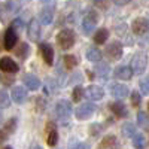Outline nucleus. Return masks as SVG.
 <instances>
[{"label":"nucleus","instance_id":"nucleus-20","mask_svg":"<svg viewBox=\"0 0 149 149\" xmlns=\"http://www.w3.org/2000/svg\"><path fill=\"white\" fill-rule=\"evenodd\" d=\"M118 148V140L115 136H106V137H103L102 143H100V149H116Z\"/></svg>","mask_w":149,"mask_h":149},{"label":"nucleus","instance_id":"nucleus-39","mask_svg":"<svg viewBox=\"0 0 149 149\" xmlns=\"http://www.w3.org/2000/svg\"><path fill=\"white\" fill-rule=\"evenodd\" d=\"M131 0H113V3L118 5V6H124V5H128Z\"/></svg>","mask_w":149,"mask_h":149},{"label":"nucleus","instance_id":"nucleus-3","mask_svg":"<svg viewBox=\"0 0 149 149\" xmlns=\"http://www.w3.org/2000/svg\"><path fill=\"white\" fill-rule=\"evenodd\" d=\"M57 43L60 45L61 49H70L74 45V33L70 29L61 30L57 36Z\"/></svg>","mask_w":149,"mask_h":149},{"label":"nucleus","instance_id":"nucleus-11","mask_svg":"<svg viewBox=\"0 0 149 149\" xmlns=\"http://www.w3.org/2000/svg\"><path fill=\"white\" fill-rule=\"evenodd\" d=\"M0 70L6 73H17L19 67L10 57H2L0 58Z\"/></svg>","mask_w":149,"mask_h":149},{"label":"nucleus","instance_id":"nucleus-15","mask_svg":"<svg viewBox=\"0 0 149 149\" xmlns=\"http://www.w3.org/2000/svg\"><path fill=\"white\" fill-rule=\"evenodd\" d=\"M22 82H24V85L27 86V90H30V91L39 90V88H40V85H42L40 79L37 78V76H34V74H30V73H29V74H24Z\"/></svg>","mask_w":149,"mask_h":149},{"label":"nucleus","instance_id":"nucleus-1","mask_svg":"<svg viewBox=\"0 0 149 149\" xmlns=\"http://www.w3.org/2000/svg\"><path fill=\"white\" fill-rule=\"evenodd\" d=\"M73 112V107H72V103L69 100H58L57 104H55V116L61 121H67Z\"/></svg>","mask_w":149,"mask_h":149},{"label":"nucleus","instance_id":"nucleus-13","mask_svg":"<svg viewBox=\"0 0 149 149\" xmlns=\"http://www.w3.org/2000/svg\"><path fill=\"white\" fill-rule=\"evenodd\" d=\"M10 97H12V100H14L17 104H22L24 102L27 100V91H26V88H24V86L17 85V86H14V88H12Z\"/></svg>","mask_w":149,"mask_h":149},{"label":"nucleus","instance_id":"nucleus-25","mask_svg":"<svg viewBox=\"0 0 149 149\" xmlns=\"http://www.w3.org/2000/svg\"><path fill=\"white\" fill-rule=\"evenodd\" d=\"M146 146V139H145V136L143 134H136L134 137H133V148L134 149H143Z\"/></svg>","mask_w":149,"mask_h":149},{"label":"nucleus","instance_id":"nucleus-16","mask_svg":"<svg viewBox=\"0 0 149 149\" xmlns=\"http://www.w3.org/2000/svg\"><path fill=\"white\" fill-rule=\"evenodd\" d=\"M109 109L115 113L116 118H127L128 116V109L127 106L124 104L122 102H115V103H110Z\"/></svg>","mask_w":149,"mask_h":149},{"label":"nucleus","instance_id":"nucleus-32","mask_svg":"<svg viewBox=\"0 0 149 149\" xmlns=\"http://www.w3.org/2000/svg\"><path fill=\"white\" fill-rule=\"evenodd\" d=\"M17 128V118H10L6 124H5V130L10 134V133H14Z\"/></svg>","mask_w":149,"mask_h":149},{"label":"nucleus","instance_id":"nucleus-7","mask_svg":"<svg viewBox=\"0 0 149 149\" xmlns=\"http://www.w3.org/2000/svg\"><path fill=\"white\" fill-rule=\"evenodd\" d=\"M95 110V106L93 103H82L79 107H76V112H74V115L79 121H84V119H88Z\"/></svg>","mask_w":149,"mask_h":149},{"label":"nucleus","instance_id":"nucleus-2","mask_svg":"<svg viewBox=\"0 0 149 149\" xmlns=\"http://www.w3.org/2000/svg\"><path fill=\"white\" fill-rule=\"evenodd\" d=\"M148 66V55L145 52H137L131 58V70L136 74H142Z\"/></svg>","mask_w":149,"mask_h":149},{"label":"nucleus","instance_id":"nucleus-38","mask_svg":"<svg viewBox=\"0 0 149 149\" xmlns=\"http://www.w3.org/2000/svg\"><path fill=\"white\" fill-rule=\"evenodd\" d=\"M12 27H14L15 30L21 29V27H22V22H21V19H15L14 22H12Z\"/></svg>","mask_w":149,"mask_h":149},{"label":"nucleus","instance_id":"nucleus-31","mask_svg":"<svg viewBox=\"0 0 149 149\" xmlns=\"http://www.w3.org/2000/svg\"><path fill=\"white\" fill-rule=\"evenodd\" d=\"M29 52H30V46L27 43H21L19 45V49L17 51V55L21 57V58H26L29 55Z\"/></svg>","mask_w":149,"mask_h":149},{"label":"nucleus","instance_id":"nucleus-9","mask_svg":"<svg viewBox=\"0 0 149 149\" xmlns=\"http://www.w3.org/2000/svg\"><path fill=\"white\" fill-rule=\"evenodd\" d=\"M85 97L88 98V100H91V102H98V100H102V98L104 97V91H103L102 86L91 85V86H88V88L85 90Z\"/></svg>","mask_w":149,"mask_h":149},{"label":"nucleus","instance_id":"nucleus-40","mask_svg":"<svg viewBox=\"0 0 149 149\" xmlns=\"http://www.w3.org/2000/svg\"><path fill=\"white\" fill-rule=\"evenodd\" d=\"M2 121H3V115H2V112H0V124H2Z\"/></svg>","mask_w":149,"mask_h":149},{"label":"nucleus","instance_id":"nucleus-26","mask_svg":"<svg viewBox=\"0 0 149 149\" xmlns=\"http://www.w3.org/2000/svg\"><path fill=\"white\" fill-rule=\"evenodd\" d=\"M95 73L98 74V76H102V78H107V74H109V66L107 64H104V63H102V61H98V64L95 66Z\"/></svg>","mask_w":149,"mask_h":149},{"label":"nucleus","instance_id":"nucleus-4","mask_svg":"<svg viewBox=\"0 0 149 149\" xmlns=\"http://www.w3.org/2000/svg\"><path fill=\"white\" fill-rule=\"evenodd\" d=\"M97 21H98L97 12L95 10H88V14L85 15V18L82 21V30H84V33H86V34L93 33V30L95 29Z\"/></svg>","mask_w":149,"mask_h":149},{"label":"nucleus","instance_id":"nucleus-8","mask_svg":"<svg viewBox=\"0 0 149 149\" xmlns=\"http://www.w3.org/2000/svg\"><path fill=\"white\" fill-rule=\"evenodd\" d=\"M18 42V33L14 27H9L6 31H5V37H3V46L5 49L10 51L12 48H14Z\"/></svg>","mask_w":149,"mask_h":149},{"label":"nucleus","instance_id":"nucleus-36","mask_svg":"<svg viewBox=\"0 0 149 149\" xmlns=\"http://www.w3.org/2000/svg\"><path fill=\"white\" fill-rule=\"evenodd\" d=\"M8 137H9V133H8L5 128H3V130H0V143H3Z\"/></svg>","mask_w":149,"mask_h":149},{"label":"nucleus","instance_id":"nucleus-6","mask_svg":"<svg viewBox=\"0 0 149 149\" xmlns=\"http://www.w3.org/2000/svg\"><path fill=\"white\" fill-rule=\"evenodd\" d=\"M131 29H133V33L134 34L143 36V34H146L149 31V21L146 18H143V17H139V18H136L133 21Z\"/></svg>","mask_w":149,"mask_h":149},{"label":"nucleus","instance_id":"nucleus-17","mask_svg":"<svg viewBox=\"0 0 149 149\" xmlns=\"http://www.w3.org/2000/svg\"><path fill=\"white\" fill-rule=\"evenodd\" d=\"M110 93L115 98H125L130 91H128V86L125 84H113L110 86Z\"/></svg>","mask_w":149,"mask_h":149},{"label":"nucleus","instance_id":"nucleus-42","mask_svg":"<svg viewBox=\"0 0 149 149\" xmlns=\"http://www.w3.org/2000/svg\"><path fill=\"white\" fill-rule=\"evenodd\" d=\"M36 149H42V148H40V146H37V148H36Z\"/></svg>","mask_w":149,"mask_h":149},{"label":"nucleus","instance_id":"nucleus-18","mask_svg":"<svg viewBox=\"0 0 149 149\" xmlns=\"http://www.w3.org/2000/svg\"><path fill=\"white\" fill-rule=\"evenodd\" d=\"M113 74H115V78L119 79V81H128V79H131V76H133V70H131V67H128V66H118V67L115 69Z\"/></svg>","mask_w":149,"mask_h":149},{"label":"nucleus","instance_id":"nucleus-10","mask_svg":"<svg viewBox=\"0 0 149 149\" xmlns=\"http://www.w3.org/2000/svg\"><path fill=\"white\" fill-rule=\"evenodd\" d=\"M27 36H29V39L33 40V42L39 40V37H40V24H39V21H37L36 18H33L29 22V26H27Z\"/></svg>","mask_w":149,"mask_h":149},{"label":"nucleus","instance_id":"nucleus-35","mask_svg":"<svg viewBox=\"0 0 149 149\" xmlns=\"http://www.w3.org/2000/svg\"><path fill=\"white\" fill-rule=\"evenodd\" d=\"M70 149H91L88 143H84V142H79L78 145H74V146H70Z\"/></svg>","mask_w":149,"mask_h":149},{"label":"nucleus","instance_id":"nucleus-27","mask_svg":"<svg viewBox=\"0 0 149 149\" xmlns=\"http://www.w3.org/2000/svg\"><path fill=\"white\" fill-rule=\"evenodd\" d=\"M63 61H64V66H66L67 70H72V69H74L78 66V58L74 55H66L63 58Z\"/></svg>","mask_w":149,"mask_h":149},{"label":"nucleus","instance_id":"nucleus-23","mask_svg":"<svg viewBox=\"0 0 149 149\" xmlns=\"http://www.w3.org/2000/svg\"><path fill=\"white\" fill-rule=\"evenodd\" d=\"M107 36H109V31L106 29H98L94 34V42L98 45H103L107 40Z\"/></svg>","mask_w":149,"mask_h":149},{"label":"nucleus","instance_id":"nucleus-22","mask_svg":"<svg viewBox=\"0 0 149 149\" xmlns=\"http://www.w3.org/2000/svg\"><path fill=\"white\" fill-rule=\"evenodd\" d=\"M122 134L125 136V137H134L136 134H137V128H136L134 124L131 122H127V124H124L122 125Z\"/></svg>","mask_w":149,"mask_h":149},{"label":"nucleus","instance_id":"nucleus-5","mask_svg":"<svg viewBox=\"0 0 149 149\" xmlns=\"http://www.w3.org/2000/svg\"><path fill=\"white\" fill-rule=\"evenodd\" d=\"M124 54V48L119 42H110L107 46H106V55L107 58H110L112 61H116L122 57Z\"/></svg>","mask_w":149,"mask_h":149},{"label":"nucleus","instance_id":"nucleus-29","mask_svg":"<svg viewBox=\"0 0 149 149\" xmlns=\"http://www.w3.org/2000/svg\"><path fill=\"white\" fill-rule=\"evenodd\" d=\"M139 85H140V91H142V94L148 95V94H149V74H146V76H143V78L140 79Z\"/></svg>","mask_w":149,"mask_h":149},{"label":"nucleus","instance_id":"nucleus-28","mask_svg":"<svg viewBox=\"0 0 149 149\" xmlns=\"http://www.w3.org/2000/svg\"><path fill=\"white\" fill-rule=\"evenodd\" d=\"M10 104V97L5 90H0V109H6Z\"/></svg>","mask_w":149,"mask_h":149},{"label":"nucleus","instance_id":"nucleus-21","mask_svg":"<svg viewBox=\"0 0 149 149\" xmlns=\"http://www.w3.org/2000/svg\"><path fill=\"white\" fill-rule=\"evenodd\" d=\"M52 18H54V12H52V8H45L40 10V15H39V21L42 24H45V26H48V24L52 22Z\"/></svg>","mask_w":149,"mask_h":149},{"label":"nucleus","instance_id":"nucleus-43","mask_svg":"<svg viewBox=\"0 0 149 149\" xmlns=\"http://www.w3.org/2000/svg\"><path fill=\"white\" fill-rule=\"evenodd\" d=\"M148 107H149V103H148Z\"/></svg>","mask_w":149,"mask_h":149},{"label":"nucleus","instance_id":"nucleus-24","mask_svg":"<svg viewBox=\"0 0 149 149\" xmlns=\"http://www.w3.org/2000/svg\"><path fill=\"white\" fill-rule=\"evenodd\" d=\"M137 122L143 130L149 131V115L146 113V112H139L137 113Z\"/></svg>","mask_w":149,"mask_h":149},{"label":"nucleus","instance_id":"nucleus-14","mask_svg":"<svg viewBox=\"0 0 149 149\" xmlns=\"http://www.w3.org/2000/svg\"><path fill=\"white\" fill-rule=\"evenodd\" d=\"M39 49H40V54L45 60V63L48 66H52L54 64V48L48 43H40Z\"/></svg>","mask_w":149,"mask_h":149},{"label":"nucleus","instance_id":"nucleus-37","mask_svg":"<svg viewBox=\"0 0 149 149\" xmlns=\"http://www.w3.org/2000/svg\"><path fill=\"white\" fill-rule=\"evenodd\" d=\"M42 3L48 8H54L55 6V0H42Z\"/></svg>","mask_w":149,"mask_h":149},{"label":"nucleus","instance_id":"nucleus-33","mask_svg":"<svg viewBox=\"0 0 149 149\" xmlns=\"http://www.w3.org/2000/svg\"><path fill=\"white\" fill-rule=\"evenodd\" d=\"M140 103H142V95L139 94V93H131V104L134 106V107H139L140 106Z\"/></svg>","mask_w":149,"mask_h":149},{"label":"nucleus","instance_id":"nucleus-41","mask_svg":"<svg viewBox=\"0 0 149 149\" xmlns=\"http://www.w3.org/2000/svg\"><path fill=\"white\" fill-rule=\"evenodd\" d=\"M3 149H12V148H10V146H5Z\"/></svg>","mask_w":149,"mask_h":149},{"label":"nucleus","instance_id":"nucleus-30","mask_svg":"<svg viewBox=\"0 0 149 149\" xmlns=\"http://www.w3.org/2000/svg\"><path fill=\"white\" fill-rule=\"evenodd\" d=\"M84 94H85V90H84V88H81V86H74L73 93H72L73 102H81V98L84 97Z\"/></svg>","mask_w":149,"mask_h":149},{"label":"nucleus","instance_id":"nucleus-34","mask_svg":"<svg viewBox=\"0 0 149 149\" xmlns=\"http://www.w3.org/2000/svg\"><path fill=\"white\" fill-rule=\"evenodd\" d=\"M90 130H91V134L93 136H98V134L102 133V130H103V125H102V124H93Z\"/></svg>","mask_w":149,"mask_h":149},{"label":"nucleus","instance_id":"nucleus-12","mask_svg":"<svg viewBox=\"0 0 149 149\" xmlns=\"http://www.w3.org/2000/svg\"><path fill=\"white\" fill-rule=\"evenodd\" d=\"M58 142V131L57 125L54 122H48L46 124V143L49 146H55Z\"/></svg>","mask_w":149,"mask_h":149},{"label":"nucleus","instance_id":"nucleus-19","mask_svg":"<svg viewBox=\"0 0 149 149\" xmlns=\"http://www.w3.org/2000/svg\"><path fill=\"white\" fill-rule=\"evenodd\" d=\"M85 55H86V58H88L90 61H93V63H98V61L102 60V51L98 48H95V46H88Z\"/></svg>","mask_w":149,"mask_h":149}]
</instances>
